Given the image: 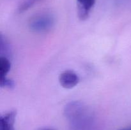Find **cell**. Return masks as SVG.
<instances>
[{"label": "cell", "mask_w": 131, "mask_h": 130, "mask_svg": "<svg viewBox=\"0 0 131 130\" xmlns=\"http://www.w3.org/2000/svg\"><path fill=\"white\" fill-rule=\"evenodd\" d=\"M95 1L96 0H77L78 17L80 20H84L88 19Z\"/></svg>", "instance_id": "4"}, {"label": "cell", "mask_w": 131, "mask_h": 130, "mask_svg": "<svg viewBox=\"0 0 131 130\" xmlns=\"http://www.w3.org/2000/svg\"><path fill=\"white\" fill-rule=\"evenodd\" d=\"M54 23L53 15L49 13H42L30 19L29 27L35 33H43L49 31L54 25Z\"/></svg>", "instance_id": "1"}, {"label": "cell", "mask_w": 131, "mask_h": 130, "mask_svg": "<svg viewBox=\"0 0 131 130\" xmlns=\"http://www.w3.org/2000/svg\"><path fill=\"white\" fill-rule=\"evenodd\" d=\"M80 79L76 73L72 70H66L59 76V82L65 89H70L79 84Z\"/></svg>", "instance_id": "3"}, {"label": "cell", "mask_w": 131, "mask_h": 130, "mask_svg": "<svg viewBox=\"0 0 131 130\" xmlns=\"http://www.w3.org/2000/svg\"><path fill=\"white\" fill-rule=\"evenodd\" d=\"M119 130H131V126H129V127H125V128L121 129H119Z\"/></svg>", "instance_id": "9"}, {"label": "cell", "mask_w": 131, "mask_h": 130, "mask_svg": "<svg viewBox=\"0 0 131 130\" xmlns=\"http://www.w3.org/2000/svg\"><path fill=\"white\" fill-rule=\"evenodd\" d=\"M43 130H53V129H43Z\"/></svg>", "instance_id": "10"}, {"label": "cell", "mask_w": 131, "mask_h": 130, "mask_svg": "<svg viewBox=\"0 0 131 130\" xmlns=\"http://www.w3.org/2000/svg\"><path fill=\"white\" fill-rule=\"evenodd\" d=\"M11 68V63L10 60L6 56H1L0 57V78L7 77L8 73Z\"/></svg>", "instance_id": "6"}, {"label": "cell", "mask_w": 131, "mask_h": 130, "mask_svg": "<svg viewBox=\"0 0 131 130\" xmlns=\"http://www.w3.org/2000/svg\"><path fill=\"white\" fill-rule=\"evenodd\" d=\"M85 112L84 105L81 102L72 101L65 106L64 113L67 119L72 121H77L84 115Z\"/></svg>", "instance_id": "2"}, {"label": "cell", "mask_w": 131, "mask_h": 130, "mask_svg": "<svg viewBox=\"0 0 131 130\" xmlns=\"http://www.w3.org/2000/svg\"><path fill=\"white\" fill-rule=\"evenodd\" d=\"M40 1H42V0H25L19 6V11L20 13L24 12V11L29 10L33 5H35L36 3Z\"/></svg>", "instance_id": "7"}, {"label": "cell", "mask_w": 131, "mask_h": 130, "mask_svg": "<svg viewBox=\"0 0 131 130\" xmlns=\"http://www.w3.org/2000/svg\"><path fill=\"white\" fill-rule=\"evenodd\" d=\"M0 85L2 87H6L9 89H12L14 87V81L8 77L0 78Z\"/></svg>", "instance_id": "8"}, {"label": "cell", "mask_w": 131, "mask_h": 130, "mask_svg": "<svg viewBox=\"0 0 131 130\" xmlns=\"http://www.w3.org/2000/svg\"><path fill=\"white\" fill-rule=\"evenodd\" d=\"M16 118V112L10 111L1 116L0 130H15L14 124Z\"/></svg>", "instance_id": "5"}]
</instances>
